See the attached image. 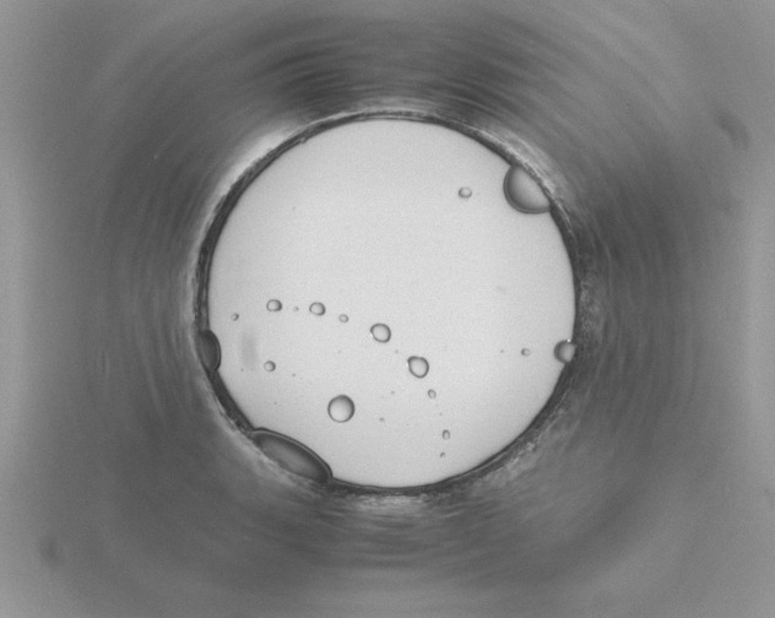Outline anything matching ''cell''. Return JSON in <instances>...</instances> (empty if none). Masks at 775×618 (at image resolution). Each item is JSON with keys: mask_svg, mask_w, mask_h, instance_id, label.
<instances>
[{"mask_svg": "<svg viewBox=\"0 0 775 618\" xmlns=\"http://www.w3.org/2000/svg\"><path fill=\"white\" fill-rule=\"evenodd\" d=\"M249 440L259 453L288 474L319 485L330 479L325 464L292 439L269 431H255L249 434Z\"/></svg>", "mask_w": 775, "mask_h": 618, "instance_id": "obj_1", "label": "cell"}, {"mask_svg": "<svg viewBox=\"0 0 775 618\" xmlns=\"http://www.w3.org/2000/svg\"><path fill=\"white\" fill-rule=\"evenodd\" d=\"M408 364H410V368H411V372L414 373L415 376L424 377L427 373L428 366H427L425 359L415 357V359H410Z\"/></svg>", "mask_w": 775, "mask_h": 618, "instance_id": "obj_5", "label": "cell"}, {"mask_svg": "<svg viewBox=\"0 0 775 618\" xmlns=\"http://www.w3.org/2000/svg\"><path fill=\"white\" fill-rule=\"evenodd\" d=\"M507 191L518 208L530 213L545 211L550 206L548 199L539 185L525 171L517 168L511 171L507 182Z\"/></svg>", "mask_w": 775, "mask_h": 618, "instance_id": "obj_2", "label": "cell"}, {"mask_svg": "<svg viewBox=\"0 0 775 618\" xmlns=\"http://www.w3.org/2000/svg\"><path fill=\"white\" fill-rule=\"evenodd\" d=\"M354 404L349 398L339 396L334 399L329 406V414L333 420L338 422H345L350 420L354 415Z\"/></svg>", "mask_w": 775, "mask_h": 618, "instance_id": "obj_4", "label": "cell"}, {"mask_svg": "<svg viewBox=\"0 0 775 618\" xmlns=\"http://www.w3.org/2000/svg\"><path fill=\"white\" fill-rule=\"evenodd\" d=\"M372 333H373L374 337L378 341H386L389 339V336H391L389 330H388V328L384 326V325H377V326H374Z\"/></svg>", "mask_w": 775, "mask_h": 618, "instance_id": "obj_6", "label": "cell"}, {"mask_svg": "<svg viewBox=\"0 0 775 618\" xmlns=\"http://www.w3.org/2000/svg\"><path fill=\"white\" fill-rule=\"evenodd\" d=\"M198 348L204 367L210 372L218 370L220 364V348L215 336L209 331H203L198 339Z\"/></svg>", "mask_w": 775, "mask_h": 618, "instance_id": "obj_3", "label": "cell"}]
</instances>
